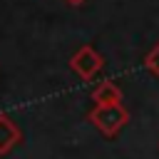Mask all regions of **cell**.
<instances>
[{"mask_svg":"<svg viewBox=\"0 0 159 159\" xmlns=\"http://www.w3.org/2000/svg\"><path fill=\"white\" fill-rule=\"evenodd\" d=\"M87 119L104 137H117L124 129V124L129 122V112L122 102H117V104H94V109H89Z\"/></svg>","mask_w":159,"mask_h":159,"instance_id":"cell-1","label":"cell"},{"mask_svg":"<svg viewBox=\"0 0 159 159\" xmlns=\"http://www.w3.org/2000/svg\"><path fill=\"white\" fill-rule=\"evenodd\" d=\"M102 65H104V60H102V55H99L92 45H82V47L70 57V70H72L80 80H84V82H89V80L102 70Z\"/></svg>","mask_w":159,"mask_h":159,"instance_id":"cell-2","label":"cell"},{"mask_svg":"<svg viewBox=\"0 0 159 159\" xmlns=\"http://www.w3.org/2000/svg\"><path fill=\"white\" fill-rule=\"evenodd\" d=\"M20 142H22L20 127L12 122L10 114H0V157L7 154V152H10L15 144H20Z\"/></svg>","mask_w":159,"mask_h":159,"instance_id":"cell-3","label":"cell"},{"mask_svg":"<svg viewBox=\"0 0 159 159\" xmlns=\"http://www.w3.org/2000/svg\"><path fill=\"white\" fill-rule=\"evenodd\" d=\"M92 102H94V104H117V102H122V89H119L112 80L99 82V84L92 89Z\"/></svg>","mask_w":159,"mask_h":159,"instance_id":"cell-4","label":"cell"},{"mask_svg":"<svg viewBox=\"0 0 159 159\" xmlns=\"http://www.w3.org/2000/svg\"><path fill=\"white\" fill-rule=\"evenodd\" d=\"M144 67H147L154 77H159V42L147 52V57H144Z\"/></svg>","mask_w":159,"mask_h":159,"instance_id":"cell-5","label":"cell"},{"mask_svg":"<svg viewBox=\"0 0 159 159\" xmlns=\"http://www.w3.org/2000/svg\"><path fill=\"white\" fill-rule=\"evenodd\" d=\"M67 5H72V7H77V5H82V2H87V0H65Z\"/></svg>","mask_w":159,"mask_h":159,"instance_id":"cell-6","label":"cell"}]
</instances>
